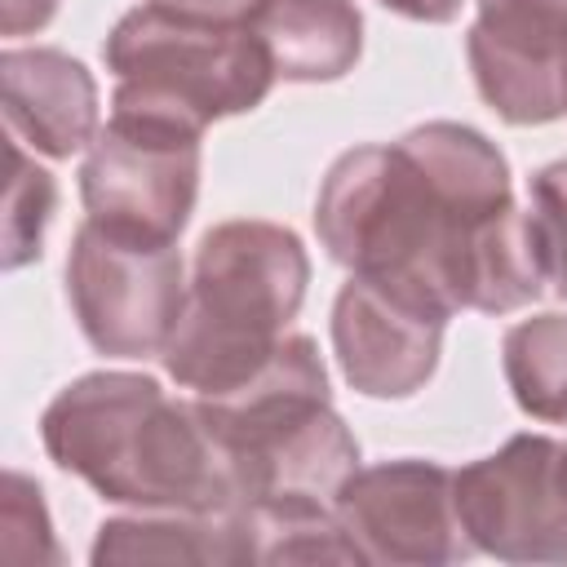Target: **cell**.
Listing matches in <instances>:
<instances>
[{"label":"cell","instance_id":"1","mask_svg":"<svg viewBox=\"0 0 567 567\" xmlns=\"http://www.w3.org/2000/svg\"><path fill=\"white\" fill-rule=\"evenodd\" d=\"M315 230L350 275L399 284L447 315H509L545 292L509 159L456 120L337 155L315 195Z\"/></svg>","mask_w":567,"mask_h":567},{"label":"cell","instance_id":"2","mask_svg":"<svg viewBox=\"0 0 567 567\" xmlns=\"http://www.w3.org/2000/svg\"><path fill=\"white\" fill-rule=\"evenodd\" d=\"M44 452L102 501L133 509H239V474L199 399H173L146 372H89L40 416Z\"/></svg>","mask_w":567,"mask_h":567},{"label":"cell","instance_id":"3","mask_svg":"<svg viewBox=\"0 0 567 567\" xmlns=\"http://www.w3.org/2000/svg\"><path fill=\"white\" fill-rule=\"evenodd\" d=\"M306 284L310 257L288 226L235 217L204 230L177 328L159 354L168 377L199 399L252 381L288 341Z\"/></svg>","mask_w":567,"mask_h":567},{"label":"cell","instance_id":"4","mask_svg":"<svg viewBox=\"0 0 567 567\" xmlns=\"http://www.w3.org/2000/svg\"><path fill=\"white\" fill-rule=\"evenodd\" d=\"M199 408L239 474L244 505H332L346 478L359 470V443L332 408L328 372L315 341L301 332H288L279 354L252 381L221 399H199Z\"/></svg>","mask_w":567,"mask_h":567},{"label":"cell","instance_id":"5","mask_svg":"<svg viewBox=\"0 0 567 567\" xmlns=\"http://www.w3.org/2000/svg\"><path fill=\"white\" fill-rule=\"evenodd\" d=\"M102 58L115 75L111 111L182 124L190 133L261 106L279 80L248 22H213L155 0L111 27Z\"/></svg>","mask_w":567,"mask_h":567},{"label":"cell","instance_id":"6","mask_svg":"<svg viewBox=\"0 0 567 567\" xmlns=\"http://www.w3.org/2000/svg\"><path fill=\"white\" fill-rule=\"evenodd\" d=\"M66 301L84 341L97 354H164L186 301L182 252L177 244L120 235L84 217L66 257Z\"/></svg>","mask_w":567,"mask_h":567},{"label":"cell","instance_id":"7","mask_svg":"<svg viewBox=\"0 0 567 567\" xmlns=\"http://www.w3.org/2000/svg\"><path fill=\"white\" fill-rule=\"evenodd\" d=\"M199 142L204 133L182 124L111 111L80 164V199L89 221L120 235L177 244L199 195Z\"/></svg>","mask_w":567,"mask_h":567},{"label":"cell","instance_id":"8","mask_svg":"<svg viewBox=\"0 0 567 567\" xmlns=\"http://www.w3.org/2000/svg\"><path fill=\"white\" fill-rule=\"evenodd\" d=\"M456 509L478 554L501 563H567V443L514 434L456 470Z\"/></svg>","mask_w":567,"mask_h":567},{"label":"cell","instance_id":"9","mask_svg":"<svg viewBox=\"0 0 567 567\" xmlns=\"http://www.w3.org/2000/svg\"><path fill=\"white\" fill-rule=\"evenodd\" d=\"M332 509L359 549V563L434 567L474 554L456 509V470L425 456L359 465Z\"/></svg>","mask_w":567,"mask_h":567},{"label":"cell","instance_id":"10","mask_svg":"<svg viewBox=\"0 0 567 567\" xmlns=\"http://www.w3.org/2000/svg\"><path fill=\"white\" fill-rule=\"evenodd\" d=\"M465 58L505 124L567 115V0H478Z\"/></svg>","mask_w":567,"mask_h":567},{"label":"cell","instance_id":"11","mask_svg":"<svg viewBox=\"0 0 567 567\" xmlns=\"http://www.w3.org/2000/svg\"><path fill=\"white\" fill-rule=\"evenodd\" d=\"M447 319V310L399 284L350 275L332 301L341 377L368 399H412L439 368Z\"/></svg>","mask_w":567,"mask_h":567},{"label":"cell","instance_id":"12","mask_svg":"<svg viewBox=\"0 0 567 567\" xmlns=\"http://www.w3.org/2000/svg\"><path fill=\"white\" fill-rule=\"evenodd\" d=\"M0 93L9 137L35 155L66 159L97 137V80L62 49H4Z\"/></svg>","mask_w":567,"mask_h":567},{"label":"cell","instance_id":"13","mask_svg":"<svg viewBox=\"0 0 567 567\" xmlns=\"http://www.w3.org/2000/svg\"><path fill=\"white\" fill-rule=\"evenodd\" d=\"M248 27L266 44L275 75L292 84L341 80L363 53V13L354 0H257Z\"/></svg>","mask_w":567,"mask_h":567},{"label":"cell","instance_id":"14","mask_svg":"<svg viewBox=\"0 0 567 567\" xmlns=\"http://www.w3.org/2000/svg\"><path fill=\"white\" fill-rule=\"evenodd\" d=\"M93 563H252V532L239 509H137L106 518L93 540Z\"/></svg>","mask_w":567,"mask_h":567},{"label":"cell","instance_id":"15","mask_svg":"<svg viewBox=\"0 0 567 567\" xmlns=\"http://www.w3.org/2000/svg\"><path fill=\"white\" fill-rule=\"evenodd\" d=\"M501 368L514 403L536 421H567V315H532L501 341Z\"/></svg>","mask_w":567,"mask_h":567},{"label":"cell","instance_id":"16","mask_svg":"<svg viewBox=\"0 0 567 567\" xmlns=\"http://www.w3.org/2000/svg\"><path fill=\"white\" fill-rule=\"evenodd\" d=\"M244 518L252 563H359L337 509L323 501H252Z\"/></svg>","mask_w":567,"mask_h":567},{"label":"cell","instance_id":"17","mask_svg":"<svg viewBox=\"0 0 567 567\" xmlns=\"http://www.w3.org/2000/svg\"><path fill=\"white\" fill-rule=\"evenodd\" d=\"M58 213V182L35 155L9 137V190H4V270H22L44 252V230Z\"/></svg>","mask_w":567,"mask_h":567},{"label":"cell","instance_id":"18","mask_svg":"<svg viewBox=\"0 0 567 567\" xmlns=\"http://www.w3.org/2000/svg\"><path fill=\"white\" fill-rule=\"evenodd\" d=\"M527 221H532L545 284H554L567 297V159H554L532 177Z\"/></svg>","mask_w":567,"mask_h":567},{"label":"cell","instance_id":"19","mask_svg":"<svg viewBox=\"0 0 567 567\" xmlns=\"http://www.w3.org/2000/svg\"><path fill=\"white\" fill-rule=\"evenodd\" d=\"M0 532H4V554L18 558H49L58 563V545H53V527H49V509H44V492L40 483H31L27 474L9 470L4 474V514H0Z\"/></svg>","mask_w":567,"mask_h":567},{"label":"cell","instance_id":"20","mask_svg":"<svg viewBox=\"0 0 567 567\" xmlns=\"http://www.w3.org/2000/svg\"><path fill=\"white\" fill-rule=\"evenodd\" d=\"M62 0H0V31L4 35H35L49 27Z\"/></svg>","mask_w":567,"mask_h":567},{"label":"cell","instance_id":"21","mask_svg":"<svg viewBox=\"0 0 567 567\" xmlns=\"http://www.w3.org/2000/svg\"><path fill=\"white\" fill-rule=\"evenodd\" d=\"M155 4L195 13V18H213V22H248V13L257 9V0H155Z\"/></svg>","mask_w":567,"mask_h":567},{"label":"cell","instance_id":"22","mask_svg":"<svg viewBox=\"0 0 567 567\" xmlns=\"http://www.w3.org/2000/svg\"><path fill=\"white\" fill-rule=\"evenodd\" d=\"M377 4H385V9H390V13H399V18L430 22V27L452 22V18L461 13V0H377Z\"/></svg>","mask_w":567,"mask_h":567}]
</instances>
